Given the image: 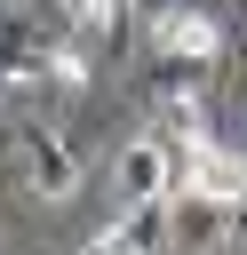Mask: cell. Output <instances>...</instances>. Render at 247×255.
<instances>
[{
    "label": "cell",
    "instance_id": "obj_1",
    "mask_svg": "<svg viewBox=\"0 0 247 255\" xmlns=\"http://www.w3.org/2000/svg\"><path fill=\"white\" fill-rule=\"evenodd\" d=\"M16 167H24V191H32L40 207H64V199L80 191V151H72L56 128H24V135H16Z\"/></svg>",
    "mask_w": 247,
    "mask_h": 255
},
{
    "label": "cell",
    "instance_id": "obj_2",
    "mask_svg": "<svg viewBox=\"0 0 247 255\" xmlns=\"http://www.w3.org/2000/svg\"><path fill=\"white\" fill-rule=\"evenodd\" d=\"M183 191L191 199H215V207H239L247 199V151L239 143H215V135H191L183 143Z\"/></svg>",
    "mask_w": 247,
    "mask_h": 255
},
{
    "label": "cell",
    "instance_id": "obj_3",
    "mask_svg": "<svg viewBox=\"0 0 247 255\" xmlns=\"http://www.w3.org/2000/svg\"><path fill=\"white\" fill-rule=\"evenodd\" d=\"M151 56L159 64H215L223 56V32L207 8H159L151 16Z\"/></svg>",
    "mask_w": 247,
    "mask_h": 255
},
{
    "label": "cell",
    "instance_id": "obj_4",
    "mask_svg": "<svg viewBox=\"0 0 247 255\" xmlns=\"http://www.w3.org/2000/svg\"><path fill=\"white\" fill-rule=\"evenodd\" d=\"M167 239H175V199H127V207L96 231L104 255H151V247H167Z\"/></svg>",
    "mask_w": 247,
    "mask_h": 255
},
{
    "label": "cell",
    "instance_id": "obj_5",
    "mask_svg": "<svg viewBox=\"0 0 247 255\" xmlns=\"http://www.w3.org/2000/svg\"><path fill=\"white\" fill-rule=\"evenodd\" d=\"M120 16H127V0H72V24L80 32H112Z\"/></svg>",
    "mask_w": 247,
    "mask_h": 255
}]
</instances>
